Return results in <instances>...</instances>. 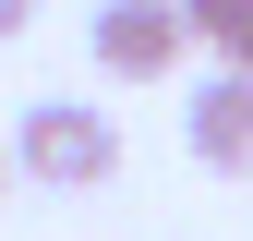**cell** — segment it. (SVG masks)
I'll return each instance as SVG.
<instances>
[{"instance_id": "cell-1", "label": "cell", "mask_w": 253, "mask_h": 241, "mask_svg": "<svg viewBox=\"0 0 253 241\" xmlns=\"http://www.w3.org/2000/svg\"><path fill=\"white\" fill-rule=\"evenodd\" d=\"M0 145H12V169L37 193H97V181H121V120L84 109V97H24V120Z\"/></svg>"}, {"instance_id": "cell-2", "label": "cell", "mask_w": 253, "mask_h": 241, "mask_svg": "<svg viewBox=\"0 0 253 241\" xmlns=\"http://www.w3.org/2000/svg\"><path fill=\"white\" fill-rule=\"evenodd\" d=\"M84 48H97L109 84H169L193 37H181V0H97L84 12Z\"/></svg>"}, {"instance_id": "cell-3", "label": "cell", "mask_w": 253, "mask_h": 241, "mask_svg": "<svg viewBox=\"0 0 253 241\" xmlns=\"http://www.w3.org/2000/svg\"><path fill=\"white\" fill-rule=\"evenodd\" d=\"M181 145H193V169H253V73H205L181 109Z\"/></svg>"}, {"instance_id": "cell-4", "label": "cell", "mask_w": 253, "mask_h": 241, "mask_svg": "<svg viewBox=\"0 0 253 241\" xmlns=\"http://www.w3.org/2000/svg\"><path fill=\"white\" fill-rule=\"evenodd\" d=\"M181 37L217 48V73H253V0H181Z\"/></svg>"}, {"instance_id": "cell-5", "label": "cell", "mask_w": 253, "mask_h": 241, "mask_svg": "<svg viewBox=\"0 0 253 241\" xmlns=\"http://www.w3.org/2000/svg\"><path fill=\"white\" fill-rule=\"evenodd\" d=\"M24 24H37V0H0V37H24Z\"/></svg>"}, {"instance_id": "cell-6", "label": "cell", "mask_w": 253, "mask_h": 241, "mask_svg": "<svg viewBox=\"0 0 253 241\" xmlns=\"http://www.w3.org/2000/svg\"><path fill=\"white\" fill-rule=\"evenodd\" d=\"M0 193H12V145H0Z\"/></svg>"}]
</instances>
